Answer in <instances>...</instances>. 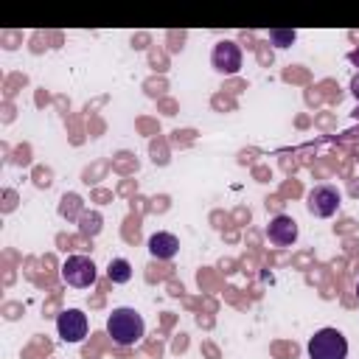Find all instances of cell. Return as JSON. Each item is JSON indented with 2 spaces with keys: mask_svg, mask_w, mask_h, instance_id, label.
Returning a JSON list of instances; mask_svg holds the SVG:
<instances>
[{
  "mask_svg": "<svg viewBox=\"0 0 359 359\" xmlns=\"http://www.w3.org/2000/svg\"><path fill=\"white\" fill-rule=\"evenodd\" d=\"M143 331H146V323L143 317L129 309V306H121V309H112V314L107 317V334L112 337L115 345L121 348H132L143 339Z\"/></svg>",
  "mask_w": 359,
  "mask_h": 359,
  "instance_id": "1",
  "label": "cell"
},
{
  "mask_svg": "<svg viewBox=\"0 0 359 359\" xmlns=\"http://www.w3.org/2000/svg\"><path fill=\"white\" fill-rule=\"evenodd\" d=\"M309 359H348V339L337 328H320L309 339Z\"/></svg>",
  "mask_w": 359,
  "mask_h": 359,
  "instance_id": "2",
  "label": "cell"
},
{
  "mask_svg": "<svg viewBox=\"0 0 359 359\" xmlns=\"http://www.w3.org/2000/svg\"><path fill=\"white\" fill-rule=\"evenodd\" d=\"M95 278H98V272H95L93 258H87V255H70V258H65V264H62V280L67 286L87 289V286L95 283Z\"/></svg>",
  "mask_w": 359,
  "mask_h": 359,
  "instance_id": "3",
  "label": "cell"
},
{
  "mask_svg": "<svg viewBox=\"0 0 359 359\" xmlns=\"http://www.w3.org/2000/svg\"><path fill=\"white\" fill-rule=\"evenodd\" d=\"M306 205H309V213L317 216V219H328L339 210V191L334 185H317L309 191L306 196Z\"/></svg>",
  "mask_w": 359,
  "mask_h": 359,
  "instance_id": "4",
  "label": "cell"
},
{
  "mask_svg": "<svg viewBox=\"0 0 359 359\" xmlns=\"http://www.w3.org/2000/svg\"><path fill=\"white\" fill-rule=\"evenodd\" d=\"M56 334L62 342H81L87 337V314L79 311V309H65L59 317H56Z\"/></svg>",
  "mask_w": 359,
  "mask_h": 359,
  "instance_id": "5",
  "label": "cell"
},
{
  "mask_svg": "<svg viewBox=\"0 0 359 359\" xmlns=\"http://www.w3.org/2000/svg\"><path fill=\"white\" fill-rule=\"evenodd\" d=\"M210 65L213 70L224 73V76H233L241 70V48L233 42V39H222L213 45V53H210Z\"/></svg>",
  "mask_w": 359,
  "mask_h": 359,
  "instance_id": "6",
  "label": "cell"
},
{
  "mask_svg": "<svg viewBox=\"0 0 359 359\" xmlns=\"http://www.w3.org/2000/svg\"><path fill=\"white\" fill-rule=\"evenodd\" d=\"M266 238H269L272 244H278V247L294 244V241H297V222H294L292 216H286V213L272 216L269 224H266Z\"/></svg>",
  "mask_w": 359,
  "mask_h": 359,
  "instance_id": "7",
  "label": "cell"
},
{
  "mask_svg": "<svg viewBox=\"0 0 359 359\" xmlns=\"http://www.w3.org/2000/svg\"><path fill=\"white\" fill-rule=\"evenodd\" d=\"M177 250H180V241H177L174 233H154V236H149V252H151V258L171 261L177 255Z\"/></svg>",
  "mask_w": 359,
  "mask_h": 359,
  "instance_id": "8",
  "label": "cell"
},
{
  "mask_svg": "<svg viewBox=\"0 0 359 359\" xmlns=\"http://www.w3.org/2000/svg\"><path fill=\"white\" fill-rule=\"evenodd\" d=\"M107 278H109L112 283H129V278H132V264H129L126 258H112L109 266H107Z\"/></svg>",
  "mask_w": 359,
  "mask_h": 359,
  "instance_id": "9",
  "label": "cell"
},
{
  "mask_svg": "<svg viewBox=\"0 0 359 359\" xmlns=\"http://www.w3.org/2000/svg\"><path fill=\"white\" fill-rule=\"evenodd\" d=\"M297 39V34L289 28V31H283V28H272L269 31V42L272 45H278V48H286V45H292Z\"/></svg>",
  "mask_w": 359,
  "mask_h": 359,
  "instance_id": "10",
  "label": "cell"
},
{
  "mask_svg": "<svg viewBox=\"0 0 359 359\" xmlns=\"http://www.w3.org/2000/svg\"><path fill=\"white\" fill-rule=\"evenodd\" d=\"M101 230V216L98 213H84L81 216V233L84 236H95Z\"/></svg>",
  "mask_w": 359,
  "mask_h": 359,
  "instance_id": "11",
  "label": "cell"
},
{
  "mask_svg": "<svg viewBox=\"0 0 359 359\" xmlns=\"http://www.w3.org/2000/svg\"><path fill=\"white\" fill-rule=\"evenodd\" d=\"M351 93H353V98L359 101V73H356V76L351 79Z\"/></svg>",
  "mask_w": 359,
  "mask_h": 359,
  "instance_id": "12",
  "label": "cell"
},
{
  "mask_svg": "<svg viewBox=\"0 0 359 359\" xmlns=\"http://www.w3.org/2000/svg\"><path fill=\"white\" fill-rule=\"evenodd\" d=\"M348 59H351V62L359 67V48H356V50H351V53H348Z\"/></svg>",
  "mask_w": 359,
  "mask_h": 359,
  "instance_id": "13",
  "label": "cell"
},
{
  "mask_svg": "<svg viewBox=\"0 0 359 359\" xmlns=\"http://www.w3.org/2000/svg\"><path fill=\"white\" fill-rule=\"evenodd\" d=\"M353 118H359V104H356V109H353Z\"/></svg>",
  "mask_w": 359,
  "mask_h": 359,
  "instance_id": "14",
  "label": "cell"
},
{
  "mask_svg": "<svg viewBox=\"0 0 359 359\" xmlns=\"http://www.w3.org/2000/svg\"><path fill=\"white\" fill-rule=\"evenodd\" d=\"M356 294H359V280H356Z\"/></svg>",
  "mask_w": 359,
  "mask_h": 359,
  "instance_id": "15",
  "label": "cell"
}]
</instances>
